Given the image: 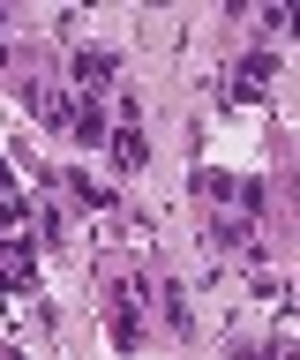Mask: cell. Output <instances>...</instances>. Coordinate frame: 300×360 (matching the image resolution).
<instances>
[{
  "instance_id": "7c38bea8",
  "label": "cell",
  "mask_w": 300,
  "mask_h": 360,
  "mask_svg": "<svg viewBox=\"0 0 300 360\" xmlns=\"http://www.w3.org/2000/svg\"><path fill=\"white\" fill-rule=\"evenodd\" d=\"M0 360H15V353H8V345H0Z\"/></svg>"
},
{
  "instance_id": "52a82bcc",
  "label": "cell",
  "mask_w": 300,
  "mask_h": 360,
  "mask_svg": "<svg viewBox=\"0 0 300 360\" xmlns=\"http://www.w3.org/2000/svg\"><path fill=\"white\" fill-rule=\"evenodd\" d=\"M240 188H248V180H233V173H210V165L195 173V195H203V202H233V210H240Z\"/></svg>"
},
{
  "instance_id": "30bf717a",
  "label": "cell",
  "mask_w": 300,
  "mask_h": 360,
  "mask_svg": "<svg viewBox=\"0 0 300 360\" xmlns=\"http://www.w3.org/2000/svg\"><path fill=\"white\" fill-rule=\"evenodd\" d=\"M165 323H173V330H188V292H181V285H165Z\"/></svg>"
},
{
  "instance_id": "5b68a950",
  "label": "cell",
  "mask_w": 300,
  "mask_h": 360,
  "mask_svg": "<svg viewBox=\"0 0 300 360\" xmlns=\"http://www.w3.org/2000/svg\"><path fill=\"white\" fill-rule=\"evenodd\" d=\"M143 292L136 285H113V338H120V345H136V338H143Z\"/></svg>"
},
{
  "instance_id": "8992f818",
  "label": "cell",
  "mask_w": 300,
  "mask_h": 360,
  "mask_svg": "<svg viewBox=\"0 0 300 360\" xmlns=\"http://www.w3.org/2000/svg\"><path fill=\"white\" fill-rule=\"evenodd\" d=\"M0 285L30 292V240H0Z\"/></svg>"
},
{
  "instance_id": "3957f363",
  "label": "cell",
  "mask_w": 300,
  "mask_h": 360,
  "mask_svg": "<svg viewBox=\"0 0 300 360\" xmlns=\"http://www.w3.org/2000/svg\"><path fill=\"white\" fill-rule=\"evenodd\" d=\"M68 135L98 150V143H113V112L98 105V98H75V128H68Z\"/></svg>"
},
{
  "instance_id": "9c48e42d",
  "label": "cell",
  "mask_w": 300,
  "mask_h": 360,
  "mask_svg": "<svg viewBox=\"0 0 300 360\" xmlns=\"http://www.w3.org/2000/svg\"><path fill=\"white\" fill-rule=\"evenodd\" d=\"M300 30V8H270V15H263V38H293Z\"/></svg>"
},
{
  "instance_id": "8fae6325",
  "label": "cell",
  "mask_w": 300,
  "mask_h": 360,
  "mask_svg": "<svg viewBox=\"0 0 300 360\" xmlns=\"http://www.w3.org/2000/svg\"><path fill=\"white\" fill-rule=\"evenodd\" d=\"M0 195H15V180H8V165H0Z\"/></svg>"
},
{
  "instance_id": "277c9868",
  "label": "cell",
  "mask_w": 300,
  "mask_h": 360,
  "mask_svg": "<svg viewBox=\"0 0 300 360\" xmlns=\"http://www.w3.org/2000/svg\"><path fill=\"white\" fill-rule=\"evenodd\" d=\"M203 240L218 248V255H240V248L255 240V218H240V210H233V218H210V225H203Z\"/></svg>"
},
{
  "instance_id": "ba28073f",
  "label": "cell",
  "mask_w": 300,
  "mask_h": 360,
  "mask_svg": "<svg viewBox=\"0 0 300 360\" xmlns=\"http://www.w3.org/2000/svg\"><path fill=\"white\" fill-rule=\"evenodd\" d=\"M68 195L91 202V210H113V188H105V180H91V173H68Z\"/></svg>"
},
{
  "instance_id": "7a4b0ae2",
  "label": "cell",
  "mask_w": 300,
  "mask_h": 360,
  "mask_svg": "<svg viewBox=\"0 0 300 360\" xmlns=\"http://www.w3.org/2000/svg\"><path fill=\"white\" fill-rule=\"evenodd\" d=\"M68 75L83 98H98V90H113V53H98V45H83V53H68Z\"/></svg>"
},
{
  "instance_id": "6da1fadb",
  "label": "cell",
  "mask_w": 300,
  "mask_h": 360,
  "mask_svg": "<svg viewBox=\"0 0 300 360\" xmlns=\"http://www.w3.org/2000/svg\"><path fill=\"white\" fill-rule=\"evenodd\" d=\"M270 75H278V53H270V45L240 53V68H233V105H255V98L270 90Z\"/></svg>"
}]
</instances>
